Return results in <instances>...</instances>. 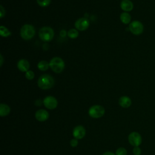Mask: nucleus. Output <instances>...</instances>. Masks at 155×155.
Instances as JSON below:
<instances>
[{
  "label": "nucleus",
  "instance_id": "nucleus-28",
  "mask_svg": "<svg viewBox=\"0 0 155 155\" xmlns=\"http://www.w3.org/2000/svg\"><path fill=\"white\" fill-rule=\"evenodd\" d=\"M102 155H116V154H114L113 153H111L110 151H107L104 153Z\"/></svg>",
  "mask_w": 155,
  "mask_h": 155
},
{
  "label": "nucleus",
  "instance_id": "nucleus-21",
  "mask_svg": "<svg viewBox=\"0 0 155 155\" xmlns=\"http://www.w3.org/2000/svg\"><path fill=\"white\" fill-rule=\"evenodd\" d=\"M116 155H127V151L125 148L123 147L119 148L116 151Z\"/></svg>",
  "mask_w": 155,
  "mask_h": 155
},
{
  "label": "nucleus",
  "instance_id": "nucleus-4",
  "mask_svg": "<svg viewBox=\"0 0 155 155\" xmlns=\"http://www.w3.org/2000/svg\"><path fill=\"white\" fill-rule=\"evenodd\" d=\"M20 35L23 39L30 40L35 35V28L32 25L25 24L21 28Z\"/></svg>",
  "mask_w": 155,
  "mask_h": 155
},
{
  "label": "nucleus",
  "instance_id": "nucleus-27",
  "mask_svg": "<svg viewBox=\"0 0 155 155\" xmlns=\"http://www.w3.org/2000/svg\"><path fill=\"white\" fill-rule=\"evenodd\" d=\"M35 104L36 106H41L42 104V101L41 99H37L35 102Z\"/></svg>",
  "mask_w": 155,
  "mask_h": 155
},
{
  "label": "nucleus",
  "instance_id": "nucleus-23",
  "mask_svg": "<svg viewBox=\"0 0 155 155\" xmlns=\"http://www.w3.org/2000/svg\"><path fill=\"white\" fill-rule=\"evenodd\" d=\"M133 153L134 155H140L141 149L139 147H134V148L133 150Z\"/></svg>",
  "mask_w": 155,
  "mask_h": 155
},
{
  "label": "nucleus",
  "instance_id": "nucleus-16",
  "mask_svg": "<svg viewBox=\"0 0 155 155\" xmlns=\"http://www.w3.org/2000/svg\"><path fill=\"white\" fill-rule=\"evenodd\" d=\"M10 112V108L8 105L5 104H0V115L2 117L7 116Z\"/></svg>",
  "mask_w": 155,
  "mask_h": 155
},
{
  "label": "nucleus",
  "instance_id": "nucleus-22",
  "mask_svg": "<svg viewBox=\"0 0 155 155\" xmlns=\"http://www.w3.org/2000/svg\"><path fill=\"white\" fill-rule=\"evenodd\" d=\"M35 77V73L31 70H28L25 72V78L28 80H32Z\"/></svg>",
  "mask_w": 155,
  "mask_h": 155
},
{
  "label": "nucleus",
  "instance_id": "nucleus-20",
  "mask_svg": "<svg viewBox=\"0 0 155 155\" xmlns=\"http://www.w3.org/2000/svg\"><path fill=\"white\" fill-rule=\"evenodd\" d=\"M37 1V4L42 7H45L47 6H48L50 2H51V0H36Z\"/></svg>",
  "mask_w": 155,
  "mask_h": 155
},
{
  "label": "nucleus",
  "instance_id": "nucleus-12",
  "mask_svg": "<svg viewBox=\"0 0 155 155\" xmlns=\"http://www.w3.org/2000/svg\"><path fill=\"white\" fill-rule=\"evenodd\" d=\"M18 68L22 72H27L30 68V64L28 61L24 59H20L17 63Z\"/></svg>",
  "mask_w": 155,
  "mask_h": 155
},
{
  "label": "nucleus",
  "instance_id": "nucleus-2",
  "mask_svg": "<svg viewBox=\"0 0 155 155\" xmlns=\"http://www.w3.org/2000/svg\"><path fill=\"white\" fill-rule=\"evenodd\" d=\"M50 68L56 73H61L65 68V63L62 59L59 57L53 58L49 62Z\"/></svg>",
  "mask_w": 155,
  "mask_h": 155
},
{
  "label": "nucleus",
  "instance_id": "nucleus-18",
  "mask_svg": "<svg viewBox=\"0 0 155 155\" xmlns=\"http://www.w3.org/2000/svg\"><path fill=\"white\" fill-rule=\"evenodd\" d=\"M0 35L2 37L7 38L10 36L12 35V33L7 27H5V26L1 25L0 27Z\"/></svg>",
  "mask_w": 155,
  "mask_h": 155
},
{
  "label": "nucleus",
  "instance_id": "nucleus-7",
  "mask_svg": "<svg viewBox=\"0 0 155 155\" xmlns=\"http://www.w3.org/2000/svg\"><path fill=\"white\" fill-rule=\"evenodd\" d=\"M142 141V137L137 132H132L128 136V142L133 147H139Z\"/></svg>",
  "mask_w": 155,
  "mask_h": 155
},
{
  "label": "nucleus",
  "instance_id": "nucleus-17",
  "mask_svg": "<svg viewBox=\"0 0 155 155\" xmlns=\"http://www.w3.org/2000/svg\"><path fill=\"white\" fill-rule=\"evenodd\" d=\"M38 68L41 71H46L50 67L49 63L46 61H41L38 64Z\"/></svg>",
  "mask_w": 155,
  "mask_h": 155
},
{
  "label": "nucleus",
  "instance_id": "nucleus-1",
  "mask_svg": "<svg viewBox=\"0 0 155 155\" xmlns=\"http://www.w3.org/2000/svg\"><path fill=\"white\" fill-rule=\"evenodd\" d=\"M54 84V79L49 74L41 75L38 80V85L42 90H48L53 87Z\"/></svg>",
  "mask_w": 155,
  "mask_h": 155
},
{
  "label": "nucleus",
  "instance_id": "nucleus-26",
  "mask_svg": "<svg viewBox=\"0 0 155 155\" xmlns=\"http://www.w3.org/2000/svg\"><path fill=\"white\" fill-rule=\"evenodd\" d=\"M67 33L65 30H61L60 31V36L61 37H65L67 35Z\"/></svg>",
  "mask_w": 155,
  "mask_h": 155
},
{
  "label": "nucleus",
  "instance_id": "nucleus-9",
  "mask_svg": "<svg viewBox=\"0 0 155 155\" xmlns=\"http://www.w3.org/2000/svg\"><path fill=\"white\" fill-rule=\"evenodd\" d=\"M90 25L88 19L85 18H81L76 21L74 26L76 29L79 31H84L87 30Z\"/></svg>",
  "mask_w": 155,
  "mask_h": 155
},
{
  "label": "nucleus",
  "instance_id": "nucleus-10",
  "mask_svg": "<svg viewBox=\"0 0 155 155\" xmlns=\"http://www.w3.org/2000/svg\"><path fill=\"white\" fill-rule=\"evenodd\" d=\"M85 129L82 125H78L75 127L73 130V135L75 139H81L85 135Z\"/></svg>",
  "mask_w": 155,
  "mask_h": 155
},
{
  "label": "nucleus",
  "instance_id": "nucleus-13",
  "mask_svg": "<svg viewBox=\"0 0 155 155\" xmlns=\"http://www.w3.org/2000/svg\"><path fill=\"white\" fill-rule=\"evenodd\" d=\"M120 6L121 9L125 12L131 11L134 7V5L130 0H123L120 3Z\"/></svg>",
  "mask_w": 155,
  "mask_h": 155
},
{
  "label": "nucleus",
  "instance_id": "nucleus-24",
  "mask_svg": "<svg viewBox=\"0 0 155 155\" xmlns=\"http://www.w3.org/2000/svg\"><path fill=\"white\" fill-rule=\"evenodd\" d=\"M78 145V140L77 139H72L70 140V145L72 147H76Z\"/></svg>",
  "mask_w": 155,
  "mask_h": 155
},
{
  "label": "nucleus",
  "instance_id": "nucleus-25",
  "mask_svg": "<svg viewBox=\"0 0 155 155\" xmlns=\"http://www.w3.org/2000/svg\"><path fill=\"white\" fill-rule=\"evenodd\" d=\"M5 14V10L4 9V8L1 5L0 6V15H1V18H2L4 17V16Z\"/></svg>",
  "mask_w": 155,
  "mask_h": 155
},
{
  "label": "nucleus",
  "instance_id": "nucleus-3",
  "mask_svg": "<svg viewBox=\"0 0 155 155\" xmlns=\"http://www.w3.org/2000/svg\"><path fill=\"white\" fill-rule=\"evenodd\" d=\"M54 30L52 28L48 26L42 27L39 31V38L44 42H49L54 37Z\"/></svg>",
  "mask_w": 155,
  "mask_h": 155
},
{
  "label": "nucleus",
  "instance_id": "nucleus-5",
  "mask_svg": "<svg viewBox=\"0 0 155 155\" xmlns=\"http://www.w3.org/2000/svg\"><path fill=\"white\" fill-rule=\"evenodd\" d=\"M105 113L104 108L99 105H94L91 106L88 110V114L90 117L95 119L100 118L104 116Z\"/></svg>",
  "mask_w": 155,
  "mask_h": 155
},
{
  "label": "nucleus",
  "instance_id": "nucleus-15",
  "mask_svg": "<svg viewBox=\"0 0 155 155\" xmlns=\"http://www.w3.org/2000/svg\"><path fill=\"white\" fill-rule=\"evenodd\" d=\"M120 19L121 22L124 24H130L131 16L128 12H123L120 15Z\"/></svg>",
  "mask_w": 155,
  "mask_h": 155
},
{
  "label": "nucleus",
  "instance_id": "nucleus-11",
  "mask_svg": "<svg viewBox=\"0 0 155 155\" xmlns=\"http://www.w3.org/2000/svg\"><path fill=\"white\" fill-rule=\"evenodd\" d=\"M35 117L39 122H44L49 117L48 113L44 109H41L35 113Z\"/></svg>",
  "mask_w": 155,
  "mask_h": 155
},
{
  "label": "nucleus",
  "instance_id": "nucleus-14",
  "mask_svg": "<svg viewBox=\"0 0 155 155\" xmlns=\"http://www.w3.org/2000/svg\"><path fill=\"white\" fill-rule=\"evenodd\" d=\"M119 104L123 108H128L131 105V100L129 97L123 96L119 98Z\"/></svg>",
  "mask_w": 155,
  "mask_h": 155
},
{
  "label": "nucleus",
  "instance_id": "nucleus-29",
  "mask_svg": "<svg viewBox=\"0 0 155 155\" xmlns=\"http://www.w3.org/2000/svg\"><path fill=\"white\" fill-rule=\"evenodd\" d=\"M0 58H1V66H2V63H3V57H2V54L0 55Z\"/></svg>",
  "mask_w": 155,
  "mask_h": 155
},
{
  "label": "nucleus",
  "instance_id": "nucleus-6",
  "mask_svg": "<svg viewBox=\"0 0 155 155\" xmlns=\"http://www.w3.org/2000/svg\"><path fill=\"white\" fill-rule=\"evenodd\" d=\"M128 29L132 34L139 35L143 31V25L139 21H133L129 24Z\"/></svg>",
  "mask_w": 155,
  "mask_h": 155
},
{
  "label": "nucleus",
  "instance_id": "nucleus-8",
  "mask_svg": "<svg viewBox=\"0 0 155 155\" xmlns=\"http://www.w3.org/2000/svg\"><path fill=\"white\" fill-rule=\"evenodd\" d=\"M43 104L49 110H53L58 106V101L54 97L48 96L44 99Z\"/></svg>",
  "mask_w": 155,
  "mask_h": 155
},
{
  "label": "nucleus",
  "instance_id": "nucleus-19",
  "mask_svg": "<svg viewBox=\"0 0 155 155\" xmlns=\"http://www.w3.org/2000/svg\"><path fill=\"white\" fill-rule=\"evenodd\" d=\"M67 35L71 39H75V38H78V36L79 35V32L78 31L77 29L71 28L68 31Z\"/></svg>",
  "mask_w": 155,
  "mask_h": 155
}]
</instances>
